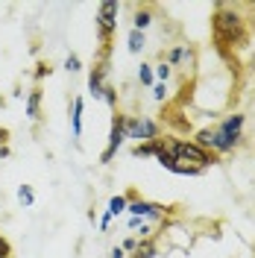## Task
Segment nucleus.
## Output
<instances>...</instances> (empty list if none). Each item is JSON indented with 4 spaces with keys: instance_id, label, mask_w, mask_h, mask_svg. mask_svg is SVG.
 I'll use <instances>...</instances> for the list:
<instances>
[{
    "instance_id": "nucleus-1",
    "label": "nucleus",
    "mask_w": 255,
    "mask_h": 258,
    "mask_svg": "<svg viewBox=\"0 0 255 258\" xmlns=\"http://www.w3.org/2000/svg\"><path fill=\"white\" fill-rule=\"evenodd\" d=\"M246 3H214V15H211V38L220 56H235L249 44V27H246Z\"/></svg>"
},
{
    "instance_id": "nucleus-2",
    "label": "nucleus",
    "mask_w": 255,
    "mask_h": 258,
    "mask_svg": "<svg viewBox=\"0 0 255 258\" xmlns=\"http://www.w3.org/2000/svg\"><path fill=\"white\" fill-rule=\"evenodd\" d=\"M164 141H167V153H170L182 167H194V170H203V173H206L214 164H220L217 156L206 153L200 144H194L191 138H176V135H170V138H164Z\"/></svg>"
},
{
    "instance_id": "nucleus-3",
    "label": "nucleus",
    "mask_w": 255,
    "mask_h": 258,
    "mask_svg": "<svg viewBox=\"0 0 255 258\" xmlns=\"http://www.w3.org/2000/svg\"><path fill=\"white\" fill-rule=\"evenodd\" d=\"M117 15H120V3H114V0H103L97 6L94 27H97V38H100L97 56H109L112 59V41H114V32H117Z\"/></svg>"
},
{
    "instance_id": "nucleus-4",
    "label": "nucleus",
    "mask_w": 255,
    "mask_h": 258,
    "mask_svg": "<svg viewBox=\"0 0 255 258\" xmlns=\"http://www.w3.org/2000/svg\"><path fill=\"white\" fill-rule=\"evenodd\" d=\"M126 197H129V206H126V214H129V217H138V220H147V223H161V226H167V223H170V217L176 214L173 206H164V203L144 200V197L135 191V188H129Z\"/></svg>"
},
{
    "instance_id": "nucleus-5",
    "label": "nucleus",
    "mask_w": 255,
    "mask_h": 258,
    "mask_svg": "<svg viewBox=\"0 0 255 258\" xmlns=\"http://www.w3.org/2000/svg\"><path fill=\"white\" fill-rule=\"evenodd\" d=\"M194 144H200L206 153H211V156H229V153H235L240 144H235L232 138H226L223 132H220V126L217 123H211V126H203V129H197L194 132V138H191Z\"/></svg>"
},
{
    "instance_id": "nucleus-6",
    "label": "nucleus",
    "mask_w": 255,
    "mask_h": 258,
    "mask_svg": "<svg viewBox=\"0 0 255 258\" xmlns=\"http://www.w3.org/2000/svg\"><path fill=\"white\" fill-rule=\"evenodd\" d=\"M161 138V123L147 114H126V141L132 144H147Z\"/></svg>"
},
{
    "instance_id": "nucleus-7",
    "label": "nucleus",
    "mask_w": 255,
    "mask_h": 258,
    "mask_svg": "<svg viewBox=\"0 0 255 258\" xmlns=\"http://www.w3.org/2000/svg\"><path fill=\"white\" fill-rule=\"evenodd\" d=\"M126 144V114L114 112L112 114V126H109V138H106V147L100 153V164H112L117 150Z\"/></svg>"
},
{
    "instance_id": "nucleus-8",
    "label": "nucleus",
    "mask_w": 255,
    "mask_h": 258,
    "mask_svg": "<svg viewBox=\"0 0 255 258\" xmlns=\"http://www.w3.org/2000/svg\"><path fill=\"white\" fill-rule=\"evenodd\" d=\"M109 74H112V59L109 56H97L91 71H88V94L94 100H103V88L109 85Z\"/></svg>"
},
{
    "instance_id": "nucleus-9",
    "label": "nucleus",
    "mask_w": 255,
    "mask_h": 258,
    "mask_svg": "<svg viewBox=\"0 0 255 258\" xmlns=\"http://www.w3.org/2000/svg\"><path fill=\"white\" fill-rule=\"evenodd\" d=\"M194 59H197V53H194L191 44H173V47L161 50V59L159 62L170 64V68H194Z\"/></svg>"
},
{
    "instance_id": "nucleus-10",
    "label": "nucleus",
    "mask_w": 255,
    "mask_h": 258,
    "mask_svg": "<svg viewBox=\"0 0 255 258\" xmlns=\"http://www.w3.org/2000/svg\"><path fill=\"white\" fill-rule=\"evenodd\" d=\"M217 126H220V132H223L226 138H232L235 144H243V126H246V114H243V112H232V114H226Z\"/></svg>"
},
{
    "instance_id": "nucleus-11",
    "label": "nucleus",
    "mask_w": 255,
    "mask_h": 258,
    "mask_svg": "<svg viewBox=\"0 0 255 258\" xmlns=\"http://www.w3.org/2000/svg\"><path fill=\"white\" fill-rule=\"evenodd\" d=\"M41 106H44V91H41V85H35V88H30L27 97H24V114L30 117L32 123H41V117H44Z\"/></svg>"
},
{
    "instance_id": "nucleus-12",
    "label": "nucleus",
    "mask_w": 255,
    "mask_h": 258,
    "mask_svg": "<svg viewBox=\"0 0 255 258\" xmlns=\"http://www.w3.org/2000/svg\"><path fill=\"white\" fill-rule=\"evenodd\" d=\"M153 18H156V6H135L132 9V30L138 32H147L150 30V24H153Z\"/></svg>"
},
{
    "instance_id": "nucleus-13",
    "label": "nucleus",
    "mask_w": 255,
    "mask_h": 258,
    "mask_svg": "<svg viewBox=\"0 0 255 258\" xmlns=\"http://www.w3.org/2000/svg\"><path fill=\"white\" fill-rule=\"evenodd\" d=\"M82 114H85V100L82 97H74L71 100V135L77 141L82 138Z\"/></svg>"
},
{
    "instance_id": "nucleus-14",
    "label": "nucleus",
    "mask_w": 255,
    "mask_h": 258,
    "mask_svg": "<svg viewBox=\"0 0 255 258\" xmlns=\"http://www.w3.org/2000/svg\"><path fill=\"white\" fill-rule=\"evenodd\" d=\"M161 252L159 246V238H144V241H138V246H135V252L129 258H156Z\"/></svg>"
},
{
    "instance_id": "nucleus-15",
    "label": "nucleus",
    "mask_w": 255,
    "mask_h": 258,
    "mask_svg": "<svg viewBox=\"0 0 255 258\" xmlns=\"http://www.w3.org/2000/svg\"><path fill=\"white\" fill-rule=\"evenodd\" d=\"M161 141H164V135L156 141H147V144H132V156L135 159H156V153L161 150Z\"/></svg>"
},
{
    "instance_id": "nucleus-16",
    "label": "nucleus",
    "mask_w": 255,
    "mask_h": 258,
    "mask_svg": "<svg viewBox=\"0 0 255 258\" xmlns=\"http://www.w3.org/2000/svg\"><path fill=\"white\" fill-rule=\"evenodd\" d=\"M144 47H147V32L129 30V32H126V50L132 53V56H141Z\"/></svg>"
},
{
    "instance_id": "nucleus-17",
    "label": "nucleus",
    "mask_w": 255,
    "mask_h": 258,
    "mask_svg": "<svg viewBox=\"0 0 255 258\" xmlns=\"http://www.w3.org/2000/svg\"><path fill=\"white\" fill-rule=\"evenodd\" d=\"M126 206H129V197H126V194H114L112 200H109V206H106V211L112 214V220H114V217L126 214Z\"/></svg>"
},
{
    "instance_id": "nucleus-18",
    "label": "nucleus",
    "mask_w": 255,
    "mask_h": 258,
    "mask_svg": "<svg viewBox=\"0 0 255 258\" xmlns=\"http://www.w3.org/2000/svg\"><path fill=\"white\" fill-rule=\"evenodd\" d=\"M18 206H21V209H32V206H35V188H32V185H18Z\"/></svg>"
},
{
    "instance_id": "nucleus-19",
    "label": "nucleus",
    "mask_w": 255,
    "mask_h": 258,
    "mask_svg": "<svg viewBox=\"0 0 255 258\" xmlns=\"http://www.w3.org/2000/svg\"><path fill=\"white\" fill-rule=\"evenodd\" d=\"M138 82L144 88H153L156 85V74H153V62H141L138 64Z\"/></svg>"
},
{
    "instance_id": "nucleus-20",
    "label": "nucleus",
    "mask_w": 255,
    "mask_h": 258,
    "mask_svg": "<svg viewBox=\"0 0 255 258\" xmlns=\"http://www.w3.org/2000/svg\"><path fill=\"white\" fill-rule=\"evenodd\" d=\"M153 74H156V82H161V85H167V82L173 80V68L164 62H156L153 64Z\"/></svg>"
},
{
    "instance_id": "nucleus-21",
    "label": "nucleus",
    "mask_w": 255,
    "mask_h": 258,
    "mask_svg": "<svg viewBox=\"0 0 255 258\" xmlns=\"http://www.w3.org/2000/svg\"><path fill=\"white\" fill-rule=\"evenodd\" d=\"M103 103H106V106H109L112 112H117V88H114L112 82H109V85L103 88Z\"/></svg>"
},
{
    "instance_id": "nucleus-22",
    "label": "nucleus",
    "mask_w": 255,
    "mask_h": 258,
    "mask_svg": "<svg viewBox=\"0 0 255 258\" xmlns=\"http://www.w3.org/2000/svg\"><path fill=\"white\" fill-rule=\"evenodd\" d=\"M65 71H68V74H80L82 71L80 53H68V56H65Z\"/></svg>"
},
{
    "instance_id": "nucleus-23",
    "label": "nucleus",
    "mask_w": 255,
    "mask_h": 258,
    "mask_svg": "<svg viewBox=\"0 0 255 258\" xmlns=\"http://www.w3.org/2000/svg\"><path fill=\"white\" fill-rule=\"evenodd\" d=\"M50 74H53V64H50V62H38V64H35V71H32V77H35V82L47 80Z\"/></svg>"
},
{
    "instance_id": "nucleus-24",
    "label": "nucleus",
    "mask_w": 255,
    "mask_h": 258,
    "mask_svg": "<svg viewBox=\"0 0 255 258\" xmlns=\"http://www.w3.org/2000/svg\"><path fill=\"white\" fill-rule=\"evenodd\" d=\"M0 258H15V246H12V241L0 232Z\"/></svg>"
},
{
    "instance_id": "nucleus-25",
    "label": "nucleus",
    "mask_w": 255,
    "mask_h": 258,
    "mask_svg": "<svg viewBox=\"0 0 255 258\" xmlns=\"http://www.w3.org/2000/svg\"><path fill=\"white\" fill-rule=\"evenodd\" d=\"M117 246H120L126 255H132V252H135V246H138V238H135V235H129V238H123V241L117 243Z\"/></svg>"
},
{
    "instance_id": "nucleus-26",
    "label": "nucleus",
    "mask_w": 255,
    "mask_h": 258,
    "mask_svg": "<svg viewBox=\"0 0 255 258\" xmlns=\"http://www.w3.org/2000/svg\"><path fill=\"white\" fill-rule=\"evenodd\" d=\"M153 100H156V103H164V100H167V85L156 82V85H153Z\"/></svg>"
},
{
    "instance_id": "nucleus-27",
    "label": "nucleus",
    "mask_w": 255,
    "mask_h": 258,
    "mask_svg": "<svg viewBox=\"0 0 255 258\" xmlns=\"http://www.w3.org/2000/svg\"><path fill=\"white\" fill-rule=\"evenodd\" d=\"M97 226H100V232H109V226H112V214H109V211L97 214Z\"/></svg>"
},
{
    "instance_id": "nucleus-28",
    "label": "nucleus",
    "mask_w": 255,
    "mask_h": 258,
    "mask_svg": "<svg viewBox=\"0 0 255 258\" xmlns=\"http://www.w3.org/2000/svg\"><path fill=\"white\" fill-rule=\"evenodd\" d=\"M109 258H129V255L120 249V246H112V249H109Z\"/></svg>"
},
{
    "instance_id": "nucleus-29",
    "label": "nucleus",
    "mask_w": 255,
    "mask_h": 258,
    "mask_svg": "<svg viewBox=\"0 0 255 258\" xmlns=\"http://www.w3.org/2000/svg\"><path fill=\"white\" fill-rule=\"evenodd\" d=\"M6 144H9V129L0 126V147H6Z\"/></svg>"
},
{
    "instance_id": "nucleus-30",
    "label": "nucleus",
    "mask_w": 255,
    "mask_h": 258,
    "mask_svg": "<svg viewBox=\"0 0 255 258\" xmlns=\"http://www.w3.org/2000/svg\"><path fill=\"white\" fill-rule=\"evenodd\" d=\"M12 156V147L6 144V147H0V159H9Z\"/></svg>"
}]
</instances>
